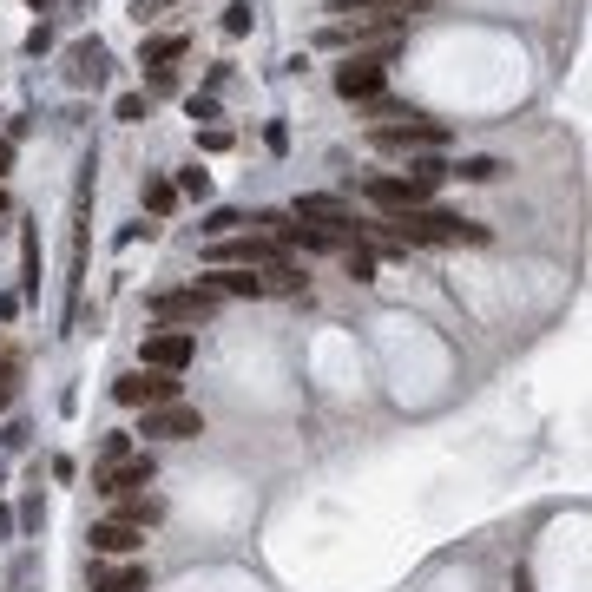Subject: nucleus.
Masks as SVG:
<instances>
[{
  "label": "nucleus",
  "instance_id": "f704fd0d",
  "mask_svg": "<svg viewBox=\"0 0 592 592\" xmlns=\"http://www.w3.org/2000/svg\"><path fill=\"white\" fill-rule=\"evenodd\" d=\"M27 7H33V14H47V7H53V0H27Z\"/></svg>",
  "mask_w": 592,
  "mask_h": 592
},
{
  "label": "nucleus",
  "instance_id": "412c9836",
  "mask_svg": "<svg viewBox=\"0 0 592 592\" xmlns=\"http://www.w3.org/2000/svg\"><path fill=\"white\" fill-rule=\"evenodd\" d=\"M343 270L356 283H375V250L369 244H343Z\"/></svg>",
  "mask_w": 592,
  "mask_h": 592
},
{
  "label": "nucleus",
  "instance_id": "9d476101",
  "mask_svg": "<svg viewBox=\"0 0 592 592\" xmlns=\"http://www.w3.org/2000/svg\"><path fill=\"white\" fill-rule=\"evenodd\" d=\"M139 435L145 441H185V435H204V415L185 408V402H158V408H145Z\"/></svg>",
  "mask_w": 592,
  "mask_h": 592
},
{
  "label": "nucleus",
  "instance_id": "ddd939ff",
  "mask_svg": "<svg viewBox=\"0 0 592 592\" xmlns=\"http://www.w3.org/2000/svg\"><path fill=\"white\" fill-rule=\"evenodd\" d=\"M86 586H93V592H145V586H152V573H145L139 560H125V566L93 560V566H86Z\"/></svg>",
  "mask_w": 592,
  "mask_h": 592
},
{
  "label": "nucleus",
  "instance_id": "4be33fe9",
  "mask_svg": "<svg viewBox=\"0 0 592 592\" xmlns=\"http://www.w3.org/2000/svg\"><path fill=\"white\" fill-rule=\"evenodd\" d=\"M112 119L119 125H145V93H119L112 99Z\"/></svg>",
  "mask_w": 592,
  "mask_h": 592
},
{
  "label": "nucleus",
  "instance_id": "72a5a7b5",
  "mask_svg": "<svg viewBox=\"0 0 592 592\" xmlns=\"http://www.w3.org/2000/svg\"><path fill=\"white\" fill-rule=\"evenodd\" d=\"M7 533H14V514H7V507H0V546H7Z\"/></svg>",
  "mask_w": 592,
  "mask_h": 592
},
{
  "label": "nucleus",
  "instance_id": "5701e85b",
  "mask_svg": "<svg viewBox=\"0 0 592 592\" xmlns=\"http://www.w3.org/2000/svg\"><path fill=\"white\" fill-rule=\"evenodd\" d=\"M250 20H257V14H250V0H231V7H224V33H231V40H244Z\"/></svg>",
  "mask_w": 592,
  "mask_h": 592
},
{
  "label": "nucleus",
  "instance_id": "f3484780",
  "mask_svg": "<svg viewBox=\"0 0 592 592\" xmlns=\"http://www.w3.org/2000/svg\"><path fill=\"white\" fill-rule=\"evenodd\" d=\"M172 191H178V198H191V204H204V198H211V172H204V165H185V172L172 178Z\"/></svg>",
  "mask_w": 592,
  "mask_h": 592
},
{
  "label": "nucleus",
  "instance_id": "20e7f679",
  "mask_svg": "<svg viewBox=\"0 0 592 592\" xmlns=\"http://www.w3.org/2000/svg\"><path fill=\"white\" fill-rule=\"evenodd\" d=\"M382 79H389V40L382 47H369V53H349L343 66H336V93L349 99V106H369V99H382Z\"/></svg>",
  "mask_w": 592,
  "mask_h": 592
},
{
  "label": "nucleus",
  "instance_id": "393cba45",
  "mask_svg": "<svg viewBox=\"0 0 592 592\" xmlns=\"http://www.w3.org/2000/svg\"><path fill=\"white\" fill-rule=\"evenodd\" d=\"M198 152H231V132H224V125H204V132H198Z\"/></svg>",
  "mask_w": 592,
  "mask_h": 592
},
{
  "label": "nucleus",
  "instance_id": "a211bd4d",
  "mask_svg": "<svg viewBox=\"0 0 592 592\" xmlns=\"http://www.w3.org/2000/svg\"><path fill=\"white\" fill-rule=\"evenodd\" d=\"M264 290H283V296H296V290H303V270H296L290 257H277V264L264 270Z\"/></svg>",
  "mask_w": 592,
  "mask_h": 592
},
{
  "label": "nucleus",
  "instance_id": "a878e982",
  "mask_svg": "<svg viewBox=\"0 0 592 592\" xmlns=\"http://www.w3.org/2000/svg\"><path fill=\"white\" fill-rule=\"evenodd\" d=\"M125 448H132L125 435H106V441H99V468H112V461H125Z\"/></svg>",
  "mask_w": 592,
  "mask_h": 592
},
{
  "label": "nucleus",
  "instance_id": "f03ea898",
  "mask_svg": "<svg viewBox=\"0 0 592 592\" xmlns=\"http://www.w3.org/2000/svg\"><path fill=\"white\" fill-rule=\"evenodd\" d=\"M218 303H224V296L211 290V283H185V290H152V296H145V310H152L165 329H198V323H211V316H218Z\"/></svg>",
  "mask_w": 592,
  "mask_h": 592
},
{
  "label": "nucleus",
  "instance_id": "7c9ffc66",
  "mask_svg": "<svg viewBox=\"0 0 592 592\" xmlns=\"http://www.w3.org/2000/svg\"><path fill=\"white\" fill-rule=\"evenodd\" d=\"M158 7H165V0H132V20H139V27H152Z\"/></svg>",
  "mask_w": 592,
  "mask_h": 592
},
{
  "label": "nucleus",
  "instance_id": "c756f323",
  "mask_svg": "<svg viewBox=\"0 0 592 592\" xmlns=\"http://www.w3.org/2000/svg\"><path fill=\"white\" fill-rule=\"evenodd\" d=\"M0 441H7V448H27L33 428H27V421H7V435H0Z\"/></svg>",
  "mask_w": 592,
  "mask_h": 592
},
{
  "label": "nucleus",
  "instance_id": "aec40b11",
  "mask_svg": "<svg viewBox=\"0 0 592 592\" xmlns=\"http://www.w3.org/2000/svg\"><path fill=\"white\" fill-rule=\"evenodd\" d=\"M454 178H468V185H494L500 178V158H461V165H448Z\"/></svg>",
  "mask_w": 592,
  "mask_h": 592
},
{
  "label": "nucleus",
  "instance_id": "c85d7f7f",
  "mask_svg": "<svg viewBox=\"0 0 592 592\" xmlns=\"http://www.w3.org/2000/svg\"><path fill=\"white\" fill-rule=\"evenodd\" d=\"M191 119H218V99H211V93H191Z\"/></svg>",
  "mask_w": 592,
  "mask_h": 592
},
{
  "label": "nucleus",
  "instance_id": "f8f14e48",
  "mask_svg": "<svg viewBox=\"0 0 592 592\" xmlns=\"http://www.w3.org/2000/svg\"><path fill=\"white\" fill-rule=\"evenodd\" d=\"M86 540H93V560H132V553L145 546V527H125V520H99Z\"/></svg>",
  "mask_w": 592,
  "mask_h": 592
},
{
  "label": "nucleus",
  "instance_id": "bb28decb",
  "mask_svg": "<svg viewBox=\"0 0 592 592\" xmlns=\"http://www.w3.org/2000/svg\"><path fill=\"white\" fill-rule=\"evenodd\" d=\"M145 86H152V93H178V73H172V66H152V73H145Z\"/></svg>",
  "mask_w": 592,
  "mask_h": 592
},
{
  "label": "nucleus",
  "instance_id": "6ab92c4d",
  "mask_svg": "<svg viewBox=\"0 0 592 592\" xmlns=\"http://www.w3.org/2000/svg\"><path fill=\"white\" fill-rule=\"evenodd\" d=\"M139 198H145V211H152V218H165V211L178 204V191H172V178H145Z\"/></svg>",
  "mask_w": 592,
  "mask_h": 592
},
{
  "label": "nucleus",
  "instance_id": "473e14b6",
  "mask_svg": "<svg viewBox=\"0 0 592 592\" xmlns=\"http://www.w3.org/2000/svg\"><path fill=\"white\" fill-rule=\"evenodd\" d=\"M14 172V139H0V178Z\"/></svg>",
  "mask_w": 592,
  "mask_h": 592
},
{
  "label": "nucleus",
  "instance_id": "7ed1b4c3",
  "mask_svg": "<svg viewBox=\"0 0 592 592\" xmlns=\"http://www.w3.org/2000/svg\"><path fill=\"white\" fill-rule=\"evenodd\" d=\"M369 145H375V152H441V145H448V125H441V119H421V112H408V119L369 125Z\"/></svg>",
  "mask_w": 592,
  "mask_h": 592
},
{
  "label": "nucleus",
  "instance_id": "dca6fc26",
  "mask_svg": "<svg viewBox=\"0 0 592 592\" xmlns=\"http://www.w3.org/2000/svg\"><path fill=\"white\" fill-rule=\"evenodd\" d=\"M237 224H250V218H244V211H231V204H218V211H204L198 231L211 237V244H218V237H237Z\"/></svg>",
  "mask_w": 592,
  "mask_h": 592
},
{
  "label": "nucleus",
  "instance_id": "cd10ccee",
  "mask_svg": "<svg viewBox=\"0 0 592 592\" xmlns=\"http://www.w3.org/2000/svg\"><path fill=\"white\" fill-rule=\"evenodd\" d=\"M264 145H270V152H283V145H290V125L270 119V125H264Z\"/></svg>",
  "mask_w": 592,
  "mask_h": 592
},
{
  "label": "nucleus",
  "instance_id": "39448f33",
  "mask_svg": "<svg viewBox=\"0 0 592 592\" xmlns=\"http://www.w3.org/2000/svg\"><path fill=\"white\" fill-rule=\"evenodd\" d=\"M290 218L296 224H316V231H336V237H356L362 231V218L349 211L343 198H329V191H303V198L290 204Z\"/></svg>",
  "mask_w": 592,
  "mask_h": 592
},
{
  "label": "nucleus",
  "instance_id": "c9c22d12",
  "mask_svg": "<svg viewBox=\"0 0 592 592\" xmlns=\"http://www.w3.org/2000/svg\"><path fill=\"white\" fill-rule=\"evenodd\" d=\"M0 211H7V191H0Z\"/></svg>",
  "mask_w": 592,
  "mask_h": 592
},
{
  "label": "nucleus",
  "instance_id": "2eb2a0df",
  "mask_svg": "<svg viewBox=\"0 0 592 592\" xmlns=\"http://www.w3.org/2000/svg\"><path fill=\"white\" fill-rule=\"evenodd\" d=\"M178 53H185V33H158V40H145V47H139V66L152 73V66H172Z\"/></svg>",
  "mask_w": 592,
  "mask_h": 592
},
{
  "label": "nucleus",
  "instance_id": "1a4fd4ad",
  "mask_svg": "<svg viewBox=\"0 0 592 592\" xmlns=\"http://www.w3.org/2000/svg\"><path fill=\"white\" fill-rule=\"evenodd\" d=\"M112 395H119L125 408H158V402H178V375L165 369H132L112 382Z\"/></svg>",
  "mask_w": 592,
  "mask_h": 592
},
{
  "label": "nucleus",
  "instance_id": "0eeeda50",
  "mask_svg": "<svg viewBox=\"0 0 592 592\" xmlns=\"http://www.w3.org/2000/svg\"><path fill=\"white\" fill-rule=\"evenodd\" d=\"M362 191H369L375 211H389V218H402V211H421V204L435 198V185H421V178H362Z\"/></svg>",
  "mask_w": 592,
  "mask_h": 592
},
{
  "label": "nucleus",
  "instance_id": "4468645a",
  "mask_svg": "<svg viewBox=\"0 0 592 592\" xmlns=\"http://www.w3.org/2000/svg\"><path fill=\"white\" fill-rule=\"evenodd\" d=\"M204 283H211L218 296H264V277H257V270H237V264H211Z\"/></svg>",
  "mask_w": 592,
  "mask_h": 592
},
{
  "label": "nucleus",
  "instance_id": "2f4dec72",
  "mask_svg": "<svg viewBox=\"0 0 592 592\" xmlns=\"http://www.w3.org/2000/svg\"><path fill=\"white\" fill-rule=\"evenodd\" d=\"M47 47H53V27H33V33H27V53H33V60H40V53H47Z\"/></svg>",
  "mask_w": 592,
  "mask_h": 592
},
{
  "label": "nucleus",
  "instance_id": "6e6552de",
  "mask_svg": "<svg viewBox=\"0 0 592 592\" xmlns=\"http://www.w3.org/2000/svg\"><path fill=\"white\" fill-rule=\"evenodd\" d=\"M152 474H158L152 454H125V461H112V468H93V494H112V500L145 494V487H152Z\"/></svg>",
  "mask_w": 592,
  "mask_h": 592
},
{
  "label": "nucleus",
  "instance_id": "9b49d317",
  "mask_svg": "<svg viewBox=\"0 0 592 592\" xmlns=\"http://www.w3.org/2000/svg\"><path fill=\"white\" fill-rule=\"evenodd\" d=\"M106 66H112V53H106V40H73V47H66V79H73V86H106Z\"/></svg>",
  "mask_w": 592,
  "mask_h": 592
},
{
  "label": "nucleus",
  "instance_id": "f257e3e1",
  "mask_svg": "<svg viewBox=\"0 0 592 592\" xmlns=\"http://www.w3.org/2000/svg\"><path fill=\"white\" fill-rule=\"evenodd\" d=\"M362 231H375L395 250H415V244H487V224L461 218V211H435V204L402 211V218H382V224H362Z\"/></svg>",
  "mask_w": 592,
  "mask_h": 592
},
{
  "label": "nucleus",
  "instance_id": "b1692460",
  "mask_svg": "<svg viewBox=\"0 0 592 592\" xmlns=\"http://www.w3.org/2000/svg\"><path fill=\"white\" fill-rule=\"evenodd\" d=\"M14 395H20V362L0 356V408H14Z\"/></svg>",
  "mask_w": 592,
  "mask_h": 592
},
{
  "label": "nucleus",
  "instance_id": "423d86ee",
  "mask_svg": "<svg viewBox=\"0 0 592 592\" xmlns=\"http://www.w3.org/2000/svg\"><path fill=\"white\" fill-rule=\"evenodd\" d=\"M191 356H198V336H191V329H152V336L139 343V369H165V375H178Z\"/></svg>",
  "mask_w": 592,
  "mask_h": 592
}]
</instances>
